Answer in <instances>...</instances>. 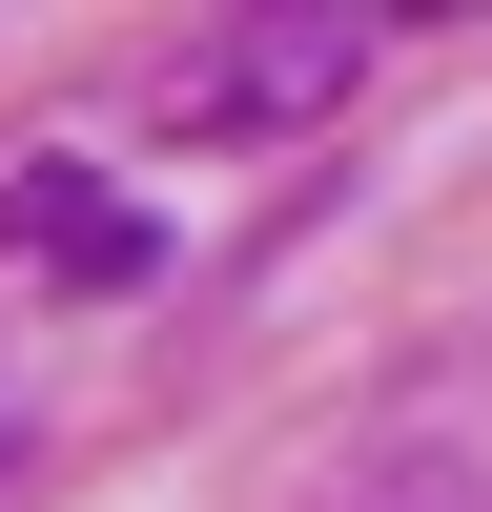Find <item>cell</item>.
<instances>
[{
  "instance_id": "cell-1",
  "label": "cell",
  "mask_w": 492,
  "mask_h": 512,
  "mask_svg": "<svg viewBox=\"0 0 492 512\" xmlns=\"http://www.w3.org/2000/svg\"><path fill=\"white\" fill-rule=\"evenodd\" d=\"M349 82H369V21H185L144 103L205 123V144H267V123H328Z\"/></svg>"
},
{
  "instance_id": "cell-2",
  "label": "cell",
  "mask_w": 492,
  "mask_h": 512,
  "mask_svg": "<svg viewBox=\"0 0 492 512\" xmlns=\"http://www.w3.org/2000/svg\"><path fill=\"white\" fill-rule=\"evenodd\" d=\"M21 226H41V246H62V267H82V287H144V226H123V205H103V185H62V164H41V185H21Z\"/></svg>"
}]
</instances>
